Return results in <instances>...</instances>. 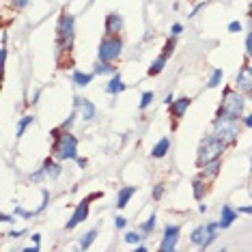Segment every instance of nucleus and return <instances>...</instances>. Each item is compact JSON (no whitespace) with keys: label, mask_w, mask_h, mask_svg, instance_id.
I'll list each match as a JSON object with an SVG mask.
<instances>
[{"label":"nucleus","mask_w":252,"mask_h":252,"mask_svg":"<svg viewBox=\"0 0 252 252\" xmlns=\"http://www.w3.org/2000/svg\"><path fill=\"white\" fill-rule=\"evenodd\" d=\"M54 156L61 162H67V159H76L78 158V138L73 134H69V129H54Z\"/></svg>","instance_id":"obj_1"},{"label":"nucleus","mask_w":252,"mask_h":252,"mask_svg":"<svg viewBox=\"0 0 252 252\" xmlns=\"http://www.w3.org/2000/svg\"><path fill=\"white\" fill-rule=\"evenodd\" d=\"M228 145L224 140H220L218 136L214 134H209L207 138H203L200 140V145H198V153H196V164L203 168L205 164H209V162H214V159H220V156L224 153V149Z\"/></svg>","instance_id":"obj_2"},{"label":"nucleus","mask_w":252,"mask_h":252,"mask_svg":"<svg viewBox=\"0 0 252 252\" xmlns=\"http://www.w3.org/2000/svg\"><path fill=\"white\" fill-rule=\"evenodd\" d=\"M244 95L242 91H233L224 89V97H222V104L218 108L216 119H239L244 112Z\"/></svg>","instance_id":"obj_3"},{"label":"nucleus","mask_w":252,"mask_h":252,"mask_svg":"<svg viewBox=\"0 0 252 252\" xmlns=\"http://www.w3.org/2000/svg\"><path fill=\"white\" fill-rule=\"evenodd\" d=\"M73 39H76V20L71 13H63L56 26V43L61 52H69L73 48Z\"/></svg>","instance_id":"obj_4"},{"label":"nucleus","mask_w":252,"mask_h":252,"mask_svg":"<svg viewBox=\"0 0 252 252\" xmlns=\"http://www.w3.org/2000/svg\"><path fill=\"white\" fill-rule=\"evenodd\" d=\"M214 136L233 145L239 136V119H216L214 121Z\"/></svg>","instance_id":"obj_5"},{"label":"nucleus","mask_w":252,"mask_h":252,"mask_svg":"<svg viewBox=\"0 0 252 252\" xmlns=\"http://www.w3.org/2000/svg\"><path fill=\"white\" fill-rule=\"evenodd\" d=\"M121 52H123V43H121V39H119L117 35H108L106 39H101L99 50H97L99 61H104V63L117 61L119 56H121Z\"/></svg>","instance_id":"obj_6"},{"label":"nucleus","mask_w":252,"mask_h":252,"mask_svg":"<svg viewBox=\"0 0 252 252\" xmlns=\"http://www.w3.org/2000/svg\"><path fill=\"white\" fill-rule=\"evenodd\" d=\"M177 239H179V226H177V224H166L164 226L162 244H159V250H162V252L175 250L177 248Z\"/></svg>","instance_id":"obj_7"},{"label":"nucleus","mask_w":252,"mask_h":252,"mask_svg":"<svg viewBox=\"0 0 252 252\" xmlns=\"http://www.w3.org/2000/svg\"><path fill=\"white\" fill-rule=\"evenodd\" d=\"M89 203H91V198H84V200H80L78 207L73 209V216L69 218V222H67V228H69V231L87 220V216H89Z\"/></svg>","instance_id":"obj_8"},{"label":"nucleus","mask_w":252,"mask_h":252,"mask_svg":"<svg viewBox=\"0 0 252 252\" xmlns=\"http://www.w3.org/2000/svg\"><path fill=\"white\" fill-rule=\"evenodd\" d=\"M235 87H237V91H242V93H250L252 91V65H246L239 69Z\"/></svg>","instance_id":"obj_9"},{"label":"nucleus","mask_w":252,"mask_h":252,"mask_svg":"<svg viewBox=\"0 0 252 252\" xmlns=\"http://www.w3.org/2000/svg\"><path fill=\"white\" fill-rule=\"evenodd\" d=\"M73 106H76L78 114L84 119V121H91V119L95 117V106H93V101L84 99V97H73Z\"/></svg>","instance_id":"obj_10"},{"label":"nucleus","mask_w":252,"mask_h":252,"mask_svg":"<svg viewBox=\"0 0 252 252\" xmlns=\"http://www.w3.org/2000/svg\"><path fill=\"white\" fill-rule=\"evenodd\" d=\"M123 31V18L119 13L106 15V35H119Z\"/></svg>","instance_id":"obj_11"},{"label":"nucleus","mask_w":252,"mask_h":252,"mask_svg":"<svg viewBox=\"0 0 252 252\" xmlns=\"http://www.w3.org/2000/svg\"><path fill=\"white\" fill-rule=\"evenodd\" d=\"M237 216H239V211H235L231 205H224V207H222V214H220L218 224H220V228H228L235 220H237Z\"/></svg>","instance_id":"obj_12"},{"label":"nucleus","mask_w":252,"mask_h":252,"mask_svg":"<svg viewBox=\"0 0 252 252\" xmlns=\"http://www.w3.org/2000/svg\"><path fill=\"white\" fill-rule=\"evenodd\" d=\"M190 104H192L190 97H179V99H175L173 104H170V112H173V117L181 119L183 114H186V110H188V106H190Z\"/></svg>","instance_id":"obj_13"},{"label":"nucleus","mask_w":252,"mask_h":252,"mask_svg":"<svg viewBox=\"0 0 252 252\" xmlns=\"http://www.w3.org/2000/svg\"><path fill=\"white\" fill-rule=\"evenodd\" d=\"M136 194V188L134 186H125V188H121V190H119V194H117V207L119 209H123L125 205L129 203V198L134 196Z\"/></svg>","instance_id":"obj_14"},{"label":"nucleus","mask_w":252,"mask_h":252,"mask_svg":"<svg viewBox=\"0 0 252 252\" xmlns=\"http://www.w3.org/2000/svg\"><path fill=\"white\" fill-rule=\"evenodd\" d=\"M41 170H43V173H45V179H56V177H59L61 175V164H56L54 162V159H45V162H43V166H41Z\"/></svg>","instance_id":"obj_15"},{"label":"nucleus","mask_w":252,"mask_h":252,"mask_svg":"<svg viewBox=\"0 0 252 252\" xmlns=\"http://www.w3.org/2000/svg\"><path fill=\"white\" fill-rule=\"evenodd\" d=\"M106 91H108L110 95H119V93H123V91H125V82L121 80V76H119V73H114V76H112V80L108 82Z\"/></svg>","instance_id":"obj_16"},{"label":"nucleus","mask_w":252,"mask_h":252,"mask_svg":"<svg viewBox=\"0 0 252 252\" xmlns=\"http://www.w3.org/2000/svg\"><path fill=\"white\" fill-rule=\"evenodd\" d=\"M218 173H220V159H214V162L203 166L200 177H203V179H214V177H218Z\"/></svg>","instance_id":"obj_17"},{"label":"nucleus","mask_w":252,"mask_h":252,"mask_svg":"<svg viewBox=\"0 0 252 252\" xmlns=\"http://www.w3.org/2000/svg\"><path fill=\"white\" fill-rule=\"evenodd\" d=\"M166 61H168V54L162 52V54H159L156 61L151 63V67H149V76H158V73H159V71H162L164 67H166Z\"/></svg>","instance_id":"obj_18"},{"label":"nucleus","mask_w":252,"mask_h":252,"mask_svg":"<svg viewBox=\"0 0 252 252\" xmlns=\"http://www.w3.org/2000/svg\"><path fill=\"white\" fill-rule=\"evenodd\" d=\"M93 73H97V76H114V73H117V67L110 65V63L99 61V63H97V65H95Z\"/></svg>","instance_id":"obj_19"},{"label":"nucleus","mask_w":252,"mask_h":252,"mask_svg":"<svg viewBox=\"0 0 252 252\" xmlns=\"http://www.w3.org/2000/svg\"><path fill=\"white\" fill-rule=\"evenodd\" d=\"M168 149H170V140H168V138H162L156 147H153L151 156H153V158H164L166 153H168Z\"/></svg>","instance_id":"obj_20"},{"label":"nucleus","mask_w":252,"mask_h":252,"mask_svg":"<svg viewBox=\"0 0 252 252\" xmlns=\"http://www.w3.org/2000/svg\"><path fill=\"white\" fill-rule=\"evenodd\" d=\"M91 80H93V73H82V71H73V82L76 87H89Z\"/></svg>","instance_id":"obj_21"},{"label":"nucleus","mask_w":252,"mask_h":252,"mask_svg":"<svg viewBox=\"0 0 252 252\" xmlns=\"http://www.w3.org/2000/svg\"><path fill=\"white\" fill-rule=\"evenodd\" d=\"M192 190H194V198L196 200H203L205 196V183H203V177H198V179L192 181Z\"/></svg>","instance_id":"obj_22"},{"label":"nucleus","mask_w":252,"mask_h":252,"mask_svg":"<svg viewBox=\"0 0 252 252\" xmlns=\"http://www.w3.org/2000/svg\"><path fill=\"white\" fill-rule=\"evenodd\" d=\"M32 121H35V117H32V114H26L24 119H20V123H18V134H15V136H18V138H22V136H24V131H26V127H28V125H31Z\"/></svg>","instance_id":"obj_23"},{"label":"nucleus","mask_w":252,"mask_h":252,"mask_svg":"<svg viewBox=\"0 0 252 252\" xmlns=\"http://www.w3.org/2000/svg\"><path fill=\"white\" fill-rule=\"evenodd\" d=\"M95 237H97V231L93 228V231H89L82 239H80V248H82V250H89V248H91V244L95 242Z\"/></svg>","instance_id":"obj_24"},{"label":"nucleus","mask_w":252,"mask_h":252,"mask_svg":"<svg viewBox=\"0 0 252 252\" xmlns=\"http://www.w3.org/2000/svg\"><path fill=\"white\" fill-rule=\"evenodd\" d=\"M158 218H156V214H153L151 218H149V220L147 222H142V224H140V233H145V235H149V233H153V231H156V224H158Z\"/></svg>","instance_id":"obj_25"},{"label":"nucleus","mask_w":252,"mask_h":252,"mask_svg":"<svg viewBox=\"0 0 252 252\" xmlns=\"http://www.w3.org/2000/svg\"><path fill=\"white\" fill-rule=\"evenodd\" d=\"M222 76H224V73H222V69H214V73H211V78H209V82H207V87H209V89H216L218 84L222 82Z\"/></svg>","instance_id":"obj_26"},{"label":"nucleus","mask_w":252,"mask_h":252,"mask_svg":"<svg viewBox=\"0 0 252 252\" xmlns=\"http://www.w3.org/2000/svg\"><path fill=\"white\" fill-rule=\"evenodd\" d=\"M151 101H153V91H147V93H142V97H140V110H145V108L151 106Z\"/></svg>","instance_id":"obj_27"},{"label":"nucleus","mask_w":252,"mask_h":252,"mask_svg":"<svg viewBox=\"0 0 252 252\" xmlns=\"http://www.w3.org/2000/svg\"><path fill=\"white\" fill-rule=\"evenodd\" d=\"M140 239H142V235L138 233V231H129L127 235H125V242H127V244H140Z\"/></svg>","instance_id":"obj_28"},{"label":"nucleus","mask_w":252,"mask_h":252,"mask_svg":"<svg viewBox=\"0 0 252 252\" xmlns=\"http://www.w3.org/2000/svg\"><path fill=\"white\" fill-rule=\"evenodd\" d=\"M76 117H78V110H73V112H71V117H69V119H67L65 123L61 125V129H69L71 125H73V121H76Z\"/></svg>","instance_id":"obj_29"},{"label":"nucleus","mask_w":252,"mask_h":252,"mask_svg":"<svg viewBox=\"0 0 252 252\" xmlns=\"http://www.w3.org/2000/svg\"><path fill=\"white\" fill-rule=\"evenodd\" d=\"M9 2H11V7H13V9H26L28 7V0H9Z\"/></svg>","instance_id":"obj_30"},{"label":"nucleus","mask_w":252,"mask_h":252,"mask_svg":"<svg viewBox=\"0 0 252 252\" xmlns=\"http://www.w3.org/2000/svg\"><path fill=\"white\" fill-rule=\"evenodd\" d=\"M15 216H22V218H32V216H37V214H35V209H32V211H26V209H22V207H15Z\"/></svg>","instance_id":"obj_31"},{"label":"nucleus","mask_w":252,"mask_h":252,"mask_svg":"<svg viewBox=\"0 0 252 252\" xmlns=\"http://www.w3.org/2000/svg\"><path fill=\"white\" fill-rule=\"evenodd\" d=\"M43 179H45V173H43V170H41V168H39V170H37V173H32V175H31V181H35V183H39V181H43Z\"/></svg>","instance_id":"obj_32"},{"label":"nucleus","mask_w":252,"mask_h":252,"mask_svg":"<svg viewBox=\"0 0 252 252\" xmlns=\"http://www.w3.org/2000/svg\"><path fill=\"white\" fill-rule=\"evenodd\" d=\"M246 54L252 59V31L248 32V37H246Z\"/></svg>","instance_id":"obj_33"},{"label":"nucleus","mask_w":252,"mask_h":252,"mask_svg":"<svg viewBox=\"0 0 252 252\" xmlns=\"http://www.w3.org/2000/svg\"><path fill=\"white\" fill-rule=\"evenodd\" d=\"M125 224H127V218H123V216L114 218V226H117V228H125Z\"/></svg>","instance_id":"obj_34"},{"label":"nucleus","mask_w":252,"mask_h":252,"mask_svg":"<svg viewBox=\"0 0 252 252\" xmlns=\"http://www.w3.org/2000/svg\"><path fill=\"white\" fill-rule=\"evenodd\" d=\"M162 194H164V186H156L153 188V198H162Z\"/></svg>","instance_id":"obj_35"},{"label":"nucleus","mask_w":252,"mask_h":252,"mask_svg":"<svg viewBox=\"0 0 252 252\" xmlns=\"http://www.w3.org/2000/svg\"><path fill=\"white\" fill-rule=\"evenodd\" d=\"M239 31H242L239 22H231V24H228V32H239Z\"/></svg>","instance_id":"obj_36"},{"label":"nucleus","mask_w":252,"mask_h":252,"mask_svg":"<svg viewBox=\"0 0 252 252\" xmlns=\"http://www.w3.org/2000/svg\"><path fill=\"white\" fill-rule=\"evenodd\" d=\"M170 32H173V37L181 35V32H183V26H181V24H173V28H170Z\"/></svg>","instance_id":"obj_37"},{"label":"nucleus","mask_w":252,"mask_h":252,"mask_svg":"<svg viewBox=\"0 0 252 252\" xmlns=\"http://www.w3.org/2000/svg\"><path fill=\"white\" fill-rule=\"evenodd\" d=\"M0 63H2V65L7 63V48H4V45H2V50H0Z\"/></svg>","instance_id":"obj_38"},{"label":"nucleus","mask_w":252,"mask_h":252,"mask_svg":"<svg viewBox=\"0 0 252 252\" xmlns=\"http://www.w3.org/2000/svg\"><path fill=\"white\" fill-rule=\"evenodd\" d=\"M24 233H26V231H24V228H20V231H11V233H9V237L18 239V237H20V235H24Z\"/></svg>","instance_id":"obj_39"},{"label":"nucleus","mask_w":252,"mask_h":252,"mask_svg":"<svg viewBox=\"0 0 252 252\" xmlns=\"http://www.w3.org/2000/svg\"><path fill=\"white\" fill-rule=\"evenodd\" d=\"M0 222H13V216H9V214H2V216H0Z\"/></svg>","instance_id":"obj_40"},{"label":"nucleus","mask_w":252,"mask_h":252,"mask_svg":"<svg viewBox=\"0 0 252 252\" xmlns=\"http://www.w3.org/2000/svg\"><path fill=\"white\" fill-rule=\"evenodd\" d=\"M244 125H246V127H250V129H252V114H248V117L244 119Z\"/></svg>","instance_id":"obj_41"},{"label":"nucleus","mask_w":252,"mask_h":252,"mask_svg":"<svg viewBox=\"0 0 252 252\" xmlns=\"http://www.w3.org/2000/svg\"><path fill=\"white\" fill-rule=\"evenodd\" d=\"M239 214H246V216H252V207L248 205V207H242L239 209Z\"/></svg>","instance_id":"obj_42"},{"label":"nucleus","mask_w":252,"mask_h":252,"mask_svg":"<svg viewBox=\"0 0 252 252\" xmlns=\"http://www.w3.org/2000/svg\"><path fill=\"white\" fill-rule=\"evenodd\" d=\"M76 162H78L80 168H84V166H87V159H84V158H76Z\"/></svg>","instance_id":"obj_43"},{"label":"nucleus","mask_w":252,"mask_h":252,"mask_svg":"<svg viewBox=\"0 0 252 252\" xmlns=\"http://www.w3.org/2000/svg\"><path fill=\"white\" fill-rule=\"evenodd\" d=\"M31 239H32V242H35V244L39 246V242H41V235H39V233H35V235H32V237H31Z\"/></svg>","instance_id":"obj_44"},{"label":"nucleus","mask_w":252,"mask_h":252,"mask_svg":"<svg viewBox=\"0 0 252 252\" xmlns=\"http://www.w3.org/2000/svg\"><path fill=\"white\" fill-rule=\"evenodd\" d=\"M173 101H175V99H173V95H166V99H164V104H166V106H170Z\"/></svg>","instance_id":"obj_45"},{"label":"nucleus","mask_w":252,"mask_h":252,"mask_svg":"<svg viewBox=\"0 0 252 252\" xmlns=\"http://www.w3.org/2000/svg\"><path fill=\"white\" fill-rule=\"evenodd\" d=\"M136 252H147V246H140V244H136Z\"/></svg>","instance_id":"obj_46"},{"label":"nucleus","mask_w":252,"mask_h":252,"mask_svg":"<svg viewBox=\"0 0 252 252\" xmlns=\"http://www.w3.org/2000/svg\"><path fill=\"white\" fill-rule=\"evenodd\" d=\"M250 175H252V158H250Z\"/></svg>","instance_id":"obj_47"},{"label":"nucleus","mask_w":252,"mask_h":252,"mask_svg":"<svg viewBox=\"0 0 252 252\" xmlns=\"http://www.w3.org/2000/svg\"><path fill=\"white\" fill-rule=\"evenodd\" d=\"M248 95H250V99H252V91H250V93H248Z\"/></svg>","instance_id":"obj_48"}]
</instances>
